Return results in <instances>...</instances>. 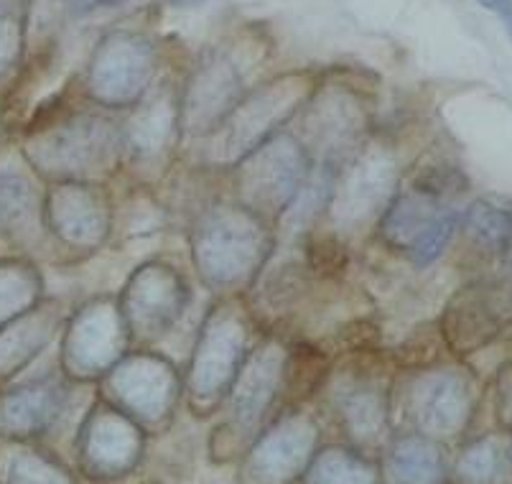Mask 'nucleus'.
<instances>
[{
    "instance_id": "17",
    "label": "nucleus",
    "mask_w": 512,
    "mask_h": 484,
    "mask_svg": "<svg viewBox=\"0 0 512 484\" xmlns=\"http://www.w3.org/2000/svg\"><path fill=\"white\" fill-rule=\"evenodd\" d=\"M123 327L118 314L107 306H90L77 316L64 344V365L79 378H95L113 367L120 357Z\"/></svg>"
},
{
    "instance_id": "8",
    "label": "nucleus",
    "mask_w": 512,
    "mask_h": 484,
    "mask_svg": "<svg viewBox=\"0 0 512 484\" xmlns=\"http://www.w3.org/2000/svg\"><path fill=\"white\" fill-rule=\"evenodd\" d=\"M245 95V72L232 49H212L189 74L179 105V128L189 136H209Z\"/></svg>"
},
{
    "instance_id": "6",
    "label": "nucleus",
    "mask_w": 512,
    "mask_h": 484,
    "mask_svg": "<svg viewBox=\"0 0 512 484\" xmlns=\"http://www.w3.org/2000/svg\"><path fill=\"white\" fill-rule=\"evenodd\" d=\"M477 378L459 365L421 372L411 388V418L418 434L454 441L467 434L477 411Z\"/></svg>"
},
{
    "instance_id": "4",
    "label": "nucleus",
    "mask_w": 512,
    "mask_h": 484,
    "mask_svg": "<svg viewBox=\"0 0 512 484\" xmlns=\"http://www.w3.org/2000/svg\"><path fill=\"white\" fill-rule=\"evenodd\" d=\"M314 87L301 77H283L242 97L240 105L214 133H220V153L227 164H240L255 148L271 141L276 130L306 105Z\"/></svg>"
},
{
    "instance_id": "23",
    "label": "nucleus",
    "mask_w": 512,
    "mask_h": 484,
    "mask_svg": "<svg viewBox=\"0 0 512 484\" xmlns=\"http://www.w3.org/2000/svg\"><path fill=\"white\" fill-rule=\"evenodd\" d=\"M49 334L51 321L46 324L36 309L0 329V378H11L13 372L34 360Z\"/></svg>"
},
{
    "instance_id": "7",
    "label": "nucleus",
    "mask_w": 512,
    "mask_h": 484,
    "mask_svg": "<svg viewBox=\"0 0 512 484\" xmlns=\"http://www.w3.org/2000/svg\"><path fill=\"white\" fill-rule=\"evenodd\" d=\"M156 51L136 31H115L97 44L87 69V92L105 107H128L148 90Z\"/></svg>"
},
{
    "instance_id": "19",
    "label": "nucleus",
    "mask_w": 512,
    "mask_h": 484,
    "mask_svg": "<svg viewBox=\"0 0 512 484\" xmlns=\"http://www.w3.org/2000/svg\"><path fill=\"white\" fill-rule=\"evenodd\" d=\"M67 406V390L57 383H34L0 395V436L31 439L49 431Z\"/></svg>"
},
{
    "instance_id": "16",
    "label": "nucleus",
    "mask_w": 512,
    "mask_h": 484,
    "mask_svg": "<svg viewBox=\"0 0 512 484\" xmlns=\"http://www.w3.org/2000/svg\"><path fill=\"white\" fill-rule=\"evenodd\" d=\"M143 436L125 413L102 408L90 418L82 439V462L97 477H123L136 467Z\"/></svg>"
},
{
    "instance_id": "31",
    "label": "nucleus",
    "mask_w": 512,
    "mask_h": 484,
    "mask_svg": "<svg viewBox=\"0 0 512 484\" xmlns=\"http://www.w3.org/2000/svg\"><path fill=\"white\" fill-rule=\"evenodd\" d=\"M477 3L500 18V23L505 26L507 36L512 39V0H477Z\"/></svg>"
},
{
    "instance_id": "14",
    "label": "nucleus",
    "mask_w": 512,
    "mask_h": 484,
    "mask_svg": "<svg viewBox=\"0 0 512 484\" xmlns=\"http://www.w3.org/2000/svg\"><path fill=\"white\" fill-rule=\"evenodd\" d=\"M184 286L166 265H146L133 276L125 293V329L128 334L156 337L174 324L184 306Z\"/></svg>"
},
{
    "instance_id": "29",
    "label": "nucleus",
    "mask_w": 512,
    "mask_h": 484,
    "mask_svg": "<svg viewBox=\"0 0 512 484\" xmlns=\"http://www.w3.org/2000/svg\"><path fill=\"white\" fill-rule=\"evenodd\" d=\"M23 51V23L16 6H0V82L11 74Z\"/></svg>"
},
{
    "instance_id": "9",
    "label": "nucleus",
    "mask_w": 512,
    "mask_h": 484,
    "mask_svg": "<svg viewBox=\"0 0 512 484\" xmlns=\"http://www.w3.org/2000/svg\"><path fill=\"white\" fill-rule=\"evenodd\" d=\"M319 428L306 416L283 418L250 449L245 462L248 484H291L304 477L316 456Z\"/></svg>"
},
{
    "instance_id": "20",
    "label": "nucleus",
    "mask_w": 512,
    "mask_h": 484,
    "mask_svg": "<svg viewBox=\"0 0 512 484\" xmlns=\"http://www.w3.org/2000/svg\"><path fill=\"white\" fill-rule=\"evenodd\" d=\"M454 484H512V434L490 431L464 446L449 472Z\"/></svg>"
},
{
    "instance_id": "15",
    "label": "nucleus",
    "mask_w": 512,
    "mask_h": 484,
    "mask_svg": "<svg viewBox=\"0 0 512 484\" xmlns=\"http://www.w3.org/2000/svg\"><path fill=\"white\" fill-rule=\"evenodd\" d=\"M110 390L130 416L161 421L176 400V378L166 362L138 355L118 365L110 375Z\"/></svg>"
},
{
    "instance_id": "12",
    "label": "nucleus",
    "mask_w": 512,
    "mask_h": 484,
    "mask_svg": "<svg viewBox=\"0 0 512 484\" xmlns=\"http://www.w3.org/2000/svg\"><path fill=\"white\" fill-rule=\"evenodd\" d=\"M245 349V332L240 321L230 314H217L199 339L197 355L189 375V393L199 403L222 398L237 378V367Z\"/></svg>"
},
{
    "instance_id": "18",
    "label": "nucleus",
    "mask_w": 512,
    "mask_h": 484,
    "mask_svg": "<svg viewBox=\"0 0 512 484\" xmlns=\"http://www.w3.org/2000/svg\"><path fill=\"white\" fill-rule=\"evenodd\" d=\"M283 370H286V357H283L281 347L265 344L255 352L248 367L237 375V383H232L230 413L232 421L242 431H250L263 421L278 388H281Z\"/></svg>"
},
{
    "instance_id": "24",
    "label": "nucleus",
    "mask_w": 512,
    "mask_h": 484,
    "mask_svg": "<svg viewBox=\"0 0 512 484\" xmlns=\"http://www.w3.org/2000/svg\"><path fill=\"white\" fill-rule=\"evenodd\" d=\"M339 408L344 426L357 444H377L388 431V406L375 388H352L342 395Z\"/></svg>"
},
{
    "instance_id": "1",
    "label": "nucleus",
    "mask_w": 512,
    "mask_h": 484,
    "mask_svg": "<svg viewBox=\"0 0 512 484\" xmlns=\"http://www.w3.org/2000/svg\"><path fill=\"white\" fill-rule=\"evenodd\" d=\"M454 192L456 171L444 166L395 192L380 222L383 240L408 253L418 268L434 263L459 232V209L449 204Z\"/></svg>"
},
{
    "instance_id": "11",
    "label": "nucleus",
    "mask_w": 512,
    "mask_h": 484,
    "mask_svg": "<svg viewBox=\"0 0 512 484\" xmlns=\"http://www.w3.org/2000/svg\"><path fill=\"white\" fill-rule=\"evenodd\" d=\"M306 151L319 153L321 164L337 166L365 128V110L352 92L319 90L306 102Z\"/></svg>"
},
{
    "instance_id": "34",
    "label": "nucleus",
    "mask_w": 512,
    "mask_h": 484,
    "mask_svg": "<svg viewBox=\"0 0 512 484\" xmlns=\"http://www.w3.org/2000/svg\"><path fill=\"white\" fill-rule=\"evenodd\" d=\"M18 0H0V6H16Z\"/></svg>"
},
{
    "instance_id": "26",
    "label": "nucleus",
    "mask_w": 512,
    "mask_h": 484,
    "mask_svg": "<svg viewBox=\"0 0 512 484\" xmlns=\"http://www.w3.org/2000/svg\"><path fill=\"white\" fill-rule=\"evenodd\" d=\"M306 484H377V474L362 456L329 449L311 459Z\"/></svg>"
},
{
    "instance_id": "2",
    "label": "nucleus",
    "mask_w": 512,
    "mask_h": 484,
    "mask_svg": "<svg viewBox=\"0 0 512 484\" xmlns=\"http://www.w3.org/2000/svg\"><path fill=\"white\" fill-rule=\"evenodd\" d=\"M123 151V136L113 120L100 115H74L67 123L36 133L23 153L36 174L69 181L105 174Z\"/></svg>"
},
{
    "instance_id": "13",
    "label": "nucleus",
    "mask_w": 512,
    "mask_h": 484,
    "mask_svg": "<svg viewBox=\"0 0 512 484\" xmlns=\"http://www.w3.org/2000/svg\"><path fill=\"white\" fill-rule=\"evenodd\" d=\"M46 230L69 245H97L107 235L110 209L92 184L57 181L44 202Z\"/></svg>"
},
{
    "instance_id": "28",
    "label": "nucleus",
    "mask_w": 512,
    "mask_h": 484,
    "mask_svg": "<svg viewBox=\"0 0 512 484\" xmlns=\"http://www.w3.org/2000/svg\"><path fill=\"white\" fill-rule=\"evenodd\" d=\"M3 484H74L62 469L36 451H13L3 464Z\"/></svg>"
},
{
    "instance_id": "27",
    "label": "nucleus",
    "mask_w": 512,
    "mask_h": 484,
    "mask_svg": "<svg viewBox=\"0 0 512 484\" xmlns=\"http://www.w3.org/2000/svg\"><path fill=\"white\" fill-rule=\"evenodd\" d=\"M36 209H39V197L31 181L16 171H0V230H23Z\"/></svg>"
},
{
    "instance_id": "32",
    "label": "nucleus",
    "mask_w": 512,
    "mask_h": 484,
    "mask_svg": "<svg viewBox=\"0 0 512 484\" xmlns=\"http://www.w3.org/2000/svg\"><path fill=\"white\" fill-rule=\"evenodd\" d=\"M125 0H74V6L79 11H95V8H107V6H120Z\"/></svg>"
},
{
    "instance_id": "21",
    "label": "nucleus",
    "mask_w": 512,
    "mask_h": 484,
    "mask_svg": "<svg viewBox=\"0 0 512 484\" xmlns=\"http://www.w3.org/2000/svg\"><path fill=\"white\" fill-rule=\"evenodd\" d=\"M385 477L390 484H444L449 477L439 441L428 436H403L385 456Z\"/></svg>"
},
{
    "instance_id": "33",
    "label": "nucleus",
    "mask_w": 512,
    "mask_h": 484,
    "mask_svg": "<svg viewBox=\"0 0 512 484\" xmlns=\"http://www.w3.org/2000/svg\"><path fill=\"white\" fill-rule=\"evenodd\" d=\"M171 8H197V6H204L207 0H166Z\"/></svg>"
},
{
    "instance_id": "22",
    "label": "nucleus",
    "mask_w": 512,
    "mask_h": 484,
    "mask_svg": "<svg viewBox=\"0 0 512 484\" xmlns=\"http://www.w3.org/2000/svg\"><path fill=\"white\" fill-rule=\"evenodd\" d=\"M41 278L26 260H0V329L36 309Z\"/></svg>"
},
{
    "instance_id": "25",
    "label": "nucleus",
    "mask_w": 512,
    "mask_h": 484,
    "mask_svg": "<svg viewBox=\"0 0 512 484\" xmlns=\"http://www.w3.org/2000/svg\"><path fill=\"white\" fill-rule=\"evenodd\" d=\"M171 107L169 102H151L136 110V115L128 120L120 136H123V148L136 156H158L164 151L171 138Z\"/></svg>"
},
{
    "instance_id": "30",
    "label": "nucleus",
    "mask_w": 512,
    "mask_h": 484,
    "mask_svg": "<svg viewBox=\"0 0 512 484\" xmlns=\"http://www.w3.org/2000/svg\"><path fill=\"white\" fill-rule=\"evenodd\" d=\"M492 395H495L497 426H500L502 431H510L512 434V360L505 362V365L495 372Z\"/></svg>"
},
{
    "instance_id": "35",
    "label": "nucleus",
    "mask_w": 512,
    "mask_h": 484,
    "mask_svg": "<svg viewBox=\"0 0 512 484\" xmlns=\"http://www.w3.org/2000/svg\"><path fill=\"white\" fill-rule=\"evenodd\" d=\"M510 342H512V337H510Z\"/></svg>"
},
{
    "instance_id": "10",
    "label": "nucleus",
    "mask_w": 512,
    "mask_h": 484,
    "mask_svg": "<svg viewBox=\"0 0 512 484\" xmlns=\"http://www.w3.org/2000/svg\"><path fill=\"white\" fill-rule=\"evenodd\" d=\"M398 192V171L383 151H367L334 181L329 212L344 227H355L388 209Z\"/></svg>"
},
{
    "instance_id": "3",
    "label": "nucleus",
    "mask_w": 512,
    "mask_h": 484,
    "mask_svg": "<svg viewBox=\"0 0 512 484\" xmlns=\"http://www.w3.org/2000/svg\"><path fill=\"white\" fill-rule=\"evenodd\" d=\"M265 237L260 217L248 207H214L194 230V260L204 281L214 286H235L253 276L265 258Z\"/></svg>"
},
{
    "instance_id": "5",
    "label": "nucleus",
    "mask_w": 512,
    "mask_h": 484,
    "mask_svg": "<svg viewBox=\"0 0 512 484\" xmlns=\"http://www.w3.org/2000/svg\"><path fill=\"white\" fill-rule=\"evenodd\" d=\"M311 174V153L291 136H273L255 148L240 169V192L250 212L273 220L286 212Z\"/></svg>"
}]
</instances>
